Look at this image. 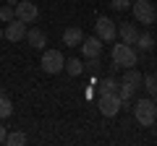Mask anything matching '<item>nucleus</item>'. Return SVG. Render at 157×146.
Here are the masks:
<instances>
[{
	"mask_svg": "<svg viewBox=\"0 0 157 146\" xmlns=\"http://www.w3.org/2000/svg\"><path fill=\"white\" fill-rule=\"evenodd\" d=\"M110 55H113V63H115L118 68H134L136 60H139V52H136V47H134V45H126V42H121V45H113Z\"/></svg>",
	"mask_w": 157,
	"mask_h": 146,
	"instance_id": "obj_1",
	"label": "nucleus"
},
{
	"mask_svg": "<svg viewBox=\"0 0 157 146\" xmlns=\"http://www.w3.org/2000/svg\"><path fill=\"white\" fill-rule=\"evenodd\" d=\"M134 118L139 125H144V128H149V125H155L157 120V104L152 99H136L134 104Z\"/></svg>",
	"mask_w": 157,
	"mask_h": 146,
	"instance_id": "obj_2",
	"label": "nucleus"
},
{
	"mask_svg": "<svg viewBox=\"0 0 157 146\" xmlns=\"http://www.w3.org/2000/svg\"><path fill=\"white\" fill-rule=\"evenodd\" d=\"M131 13H134V18L139 24H147V26H152L155 18H157V11H155V5H152L149 0H136L134 5H131Z\"/></svg>",
	"mask_w": 157,
	"mask_h": 146,
	"instance_id": "obj_3",
	"label": "nucleus"
},
{
	"mask_svg": "<svg viewBox=\"0 0 157 146\" xmlns=\"http://www.w3.org/2000/svg\"><path fill=\"white\" fill-rule=\"evenodd\" d=\"M63 65H66V57H63L60 50H45L42 52V71L45 73L55 76V73L63 71Z\"/></svg>",
	"mask_w": 157,
	"mask_h": 146,
	"instance_id": "obj_4",
	"label": "nucleus"
},
{
	"mask_svg": "<svg viewBox=\"0 0 157 146\" xmlns=\"http://www.w3.org/2000/svg\"><path fill=\"white\" fill-rule=\"evenodd\" d=\"M97 107H100V112L105 115V118H115V115L121 112L123 102H121V97L113 91V94H100V99H97Z\"/></svg>",
	"mask_w": 157,
	"mask_h": 146,
	"instance_id": "obj_5",
	"label": "nucleus"
},
{
	"mask_svg": "<svg viewBox=\"0 0 157 146\" xmlns=\"http://www.w3.org/2000/svg\"><path fill=\"white\" fill-rule=\"evenodd\" d=\"M94 37H100L102 42H113L118 37L115 21H110L107 16H100V18H97V24H94Z\"/></svg>",
	"mask_w": 157,
	"mask_h": 146,
	"instance_id": "obj_6",
	"label": "nucleus"
},
{
	"mask_svg": "<svg viewBox=\"0 0 157 146\" xmlns=\"http://www.w3.org/2000/svg\"><path fill=\"white\" fill-rule=\"evenodd\" d=\"M13 13H16L18 21L34 24V21H37V16H39V8L34 5V3H29V0H18L16 5H13Z\"/></svg>",
	"mask_w": 157,
	"mask_h": 146,
	"instance_id": "obj_7",
	"label": "nucleus"
},
{
	"mask_svg": "<svg viewBox=\"0 0 157 146\" xmlns=\"http://www.w3.org/2000/svg\"><path fill=\"white\" fill-rule=\"evenodd\" d=\"M24 37H26V24H24V21L13 18V21L6 24V29H3V39H8V42H21Z\"/></svg>",
	"mask_w": 157,
	"mask_h": 146,
	"instance_id": "obj_8",
	"label": "nucleus"
},
{
	"mask_svg": "<svg viewBox=\"0 0 157 146\" xmlns=\"http://www.w3.org/2000/svg\"><path fill=\"white\" fill-rule=\"evenodd\" d=\"M78 47L84 52V57H100L102 55V39L100 37H84Z\"/></svg>",
	"mask_w": 157,
	"mask_h": 146,
	"instance_id": "obj_9",
	"label": "nucleus"
},
{
	"mask_svg": "<svg viewBox=\"0 0 157 146\" xmlns=\"http://www.w3.org/2000/svg\"><path fill=\"white\" fill-rule=\"evenodd\" d=\"M24 39H26V45L34 47V50H45V47H47V37H45V31H42V29H37V26L29 29Z\"/></svg>",
	"mask_w": 157,
	"mask_h": 146,
	"instance_id": "obj_10",
	"label": "nucleus"
},
{
	"mask_svg": "<svg viewBox=\"0 0 157 146\" xmlns=\"http://www.w3.org/2000/svg\"><path fill=\"white\" fill-rule=\"evenodd\" d=\"M118 34H121V42H126V45H136V39H139L136 24H121L118 26Z\"/></svg>",
	"mask_w": 157,
	"mask_h": 146,
	"instance_id": "obj_11",
	"label": "nucleus"
},
{
	"mask_svg": "<svg viewBox=\"0 0 157 146\" xmlns=\"http://www.w3.org/2000/svg\"><path fill=\"white\" fill-rule=\"evenodd\" d=\"M81 39H84V31H81L78 26H71V29L63 31V45H68V47H78Z\"/></svg>",
	"mask_w": 157,
	"mask_h": 146,
	"instance_id": "obj_12",
	"label": "nucleus"
},
{
	"mask_svg": "<svg viewBox=\"0 0 157 146\" xmlns=\"http://www.w3.org/2000/svg\"><path fill=\"white\" fill-rule=\"evenodd\" d=\"M115 94L121 97V102H131V99H134V94H136V86H131L128 81H121Z\"/></svg>",
	"mask_w": 157,
	"mask_h": 146,
	"instance_id": "obj_13",
	"label": "nucleus"
},
{
	"mask_svg": "<svg viewBox=\"0 0 157 146\" xmlns=\"http://www.w3.org/2000/svg\"><path fill=\"white\" fill-rule=\"evenodd\" d=\"M134 47H139V50L149 52L152 47H155V37H152L149 31H139V39H136V45H134Z\"/></svg>",
	"mask_w": 157,
	"mask_h": 146,
	"instance_id": "obj_14",
	"label": "nucleus"
},
{
	"mask_svg": "<svg viewBox=\"0 0 157 146\" xmlns=\"http://www.w3.org/2000/svg\"><path fill=\"white\" fill-rule=\"evenodd\" d=\"M141 78H144V76H141L136 68H123V81H128L131 86H136V89H139V86H141Z\"/></svg>",
	"mask_w": 157,
	"mask_h": 146,
	"instance_id": "obj_15",
	"label": "nucleus"
},
{
	"mask_svg": "<svg viewBox=\"0 0 157 146\" xmlns=\"http://www.w3.org/2000/svg\"><path fill=\"white\" fill-rule=\"evenodd\" d=\"M63 71H68V76H81V73H84V63L78 60V57H71V60L63 65Z\"/></svg>",
	"mask_w": 157,
	"mask_h": 146,
	"instance_id": "obj_16",
	"label": "nucleus"
},
{
	"mask_svg": "<svg viewBox=\"0 0 157 146\" xmlns=\"http://www.w3.org/2000/svg\"><path fill=\"white\" fill-rule=\"evenodd\" d=\"M11 112H13V104H11V99L3 94V97H0V120H3V118H11Z\"/></svg>",
	"mask_w": 157,
	"mask_h": 146,
	"instance_id": "obj_17",
	"label": "nucleus"
},
{
	"mask_svg": "<svg viewBox=\"0 0 157 146\" xmlns=\"http://www.w3.org/2000/svg\"><path fill=\"white\" fill-rule=\"evenodd\" d=\"M141 86L155 97V94H157V76H152V73H149V76H144V78H141Z\"/></svg>",
	"mask_w": 157,
	"mask_h": 146,
	"instance_id": "obj_18",
	"label": "nucleus"
},
{
	"mask_svg": "<svg viewBox=\"0 0 157 146\" xmlns=\"http://www.w3.org/2000/svg\"><path fill=\"white\" fill-rule=\"evenodd\" d=\"M6 144H8V146H21V144H26V133H8V136H6Z\"/></svg>",
	"mask_w": 157,
	"mask_h": 146,
	"instance_id": "obj_19",
	"label": "nucleus"
},
{
	"mask_svg": "<svg viewBox=\"0 0 157 146\" xmlns=\"http://www.w3.org/2000/svg\"><path fill=\"white\" fill-rule=\"evenodd\" d=\"M113 91H118V81L115 78H105L100 84V94H113Z\"/></svg>",
	"mask_w": 157,
	"mask_h": 146,
	"instance_id": "obj_20",
	"label": "nucleus"
},
{
	"mask_svg": "<svg viewBox=\"0 0 157 146\" xmlns=\"http://www.w3.org/2000/svg\"><path fill=\"white\" fill-rule=\"evenodd\" d=\"M13 18H16V13H13V5H3V8H0V21H3V24L13 21Z\"/></svg>",
	"mask_w": 157,
	"mask_h": 146,
	"instance_id": "obj_21",
	"label": "nucleus"
},
{
	"mask_svg": "<svg viewBox=\"0 0 157 146\" xmlns=\"http://www.w3.org/2000/svg\"><path fill=\"white\" fill-rule=\"evenodd\" d=\"M110 8H113V11H128L131 0H110Z\"/></svg>",
	"mask_w": 157,
	"mask_h": 146,
	"instance_id": "obj_22",
	"label": "nucleus"
},
{
	"mask_svg": "<svg viewBox=\"0 0 157 146\" xmlns=\"http://www.w3.org/2000/svg\"><path fill=\"white\" fill-rule=\"evenodd\" d=\"M86 71H92V73H94V71H100V57H86Z\"/></svg>",
	"mask_w": 157,
	"mask_h": 146,
	"instance_id": "obj_23",
	"label": "nucleus"
},
{
	"mask_svg": "<svg viewBox=\"0 0 157 146\" xmlns=\"http://www.w3.org/2000/svg\"><path fill=\"white\" fill-rule=\"evenodd\" d=\"M6 136H8V130H6V125L0 123V144H6Z\"/></svg>",
	"mask_w": 157,
	"mask_h": 146,
	"instance_id": "obj_24",
	"label": "nucleus"
},
{
	"mask_svg": "<svg viewBox=\"0 0 157 146\" xmlns=\"http://www.w3.org/2000/svg\"><path fill=\"white\" fill-rule=\"evenodd\" d=\"M6 3H11V5H16V3H18V0H6Z\"/></svg>",
	"mask_w": 157,
	"mask_h": 146,
	"instance_id": "obj_25",
	"label": "nucleus"
},
{
	"mask_svg": "<svg viewBox=\"0 0 157 146\" xmlns=\"http://www.w3.org/2000/svg\"><path fill=\"white\" fill-rule=\"evenodd\" d=\"M0 39H3V29H0Z\"/></svg>",
	"mask_w": 157,
	"mask_h": 146,
	"instance_id": "obj_26",
	"label": "nucleus"
},
{
	"mask_svg": "<svg viewBox=\"0 0 157 146\" xmlns=\"http://www.w3.org/2000/svg\"><path fill=\"white\" fill-rule=\"evenodd\" d=\"M155 104H157V94H155Z\"/></svg>",
	"mask_w": 157,
	"mask_h": 146,
	"instance_id": "obj_27",
	"label": "nucleus"
},
{
	"mask_svg": "<svg viewBox=\"0 0 157 146\" xmlns=\"http://www.w3.org/2000/svg\"><path fill=\"white\" fill-rule=\"evenodd\" d=\"M0 97H3V89H0Z\"/></svg>",
	"mask_w": 157,
	"mask_h": 146,
	"instance_id": "obj_28",
	"label": "nucleus"
}]
</instances>
